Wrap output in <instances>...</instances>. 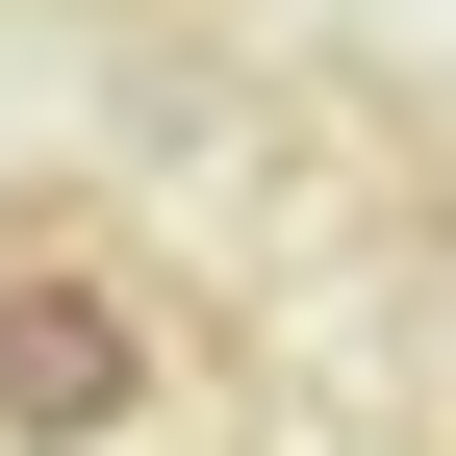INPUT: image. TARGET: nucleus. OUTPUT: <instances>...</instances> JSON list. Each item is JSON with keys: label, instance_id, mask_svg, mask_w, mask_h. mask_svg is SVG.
<instances>
[{"label": "nucleus", "instance_id": "nucleus-1", "mask_svg": "<svg viewBox=\"0 0 456 456\" xmlns=\"http://www.w3.org/2000/svg\"><path fill=\"white\" fill-rule=\"evenodd\" d=\"M178 406V305L127 254H0V456H127Z\"/></svg>", "mask_w": 456, "mask_h": 456}]
</instances>
